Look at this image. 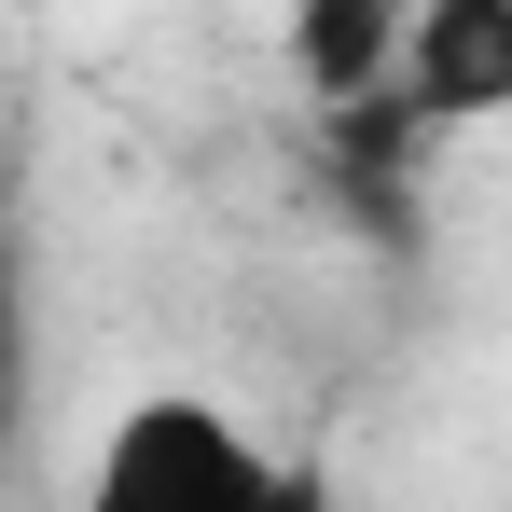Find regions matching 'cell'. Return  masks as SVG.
<instances>
[{
	"label": "cell",
	"instance_id": "cell-1",
	"mask_svg": "<svg viewBox=\"0 0 512 512\" xmlns=\"http://www.w3.org/2000/svg\"><path fill=\"white\" fill-rule=\"evenodd\" d=\"M84 512H319V471L263 457L222 402L153 388V402L111 416V443H97V471H84Z\"/></svg>",
	"mask_w": 512,
	"mask_h": 512
},
{
	"label": "cell",
	"instance_id": "cell-2",
	"mask_svg": "<svg viewBox=\"0 0 512 512\" xmlns=\"http://www.w3.org/2000/svg\"><path fill=\"white\" fill-rule=\"evenodd\" d=\"M402 97L429 125H499L512 111V0H416Z\"/></svg>",
	"mask_w": 512,
	"mask_h": 512
},
{
	"label": "cell",
	"instance_id": "cell-3",
	"mask_svg": "<svg viewBox=\"0 0 512 512\" xmlns=\"http://www.w3.org/2000/svg\"><path fill=\"white\" fill-rule=\"evenodd\" d=\"M402 42H416V0H291V84L319 111L388 97L402 84Z\"/></svg>",
	"mask_w": 512,
	"mask_h": 512
}]
</instances>
